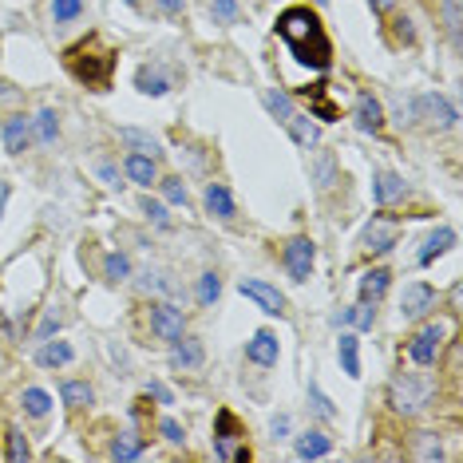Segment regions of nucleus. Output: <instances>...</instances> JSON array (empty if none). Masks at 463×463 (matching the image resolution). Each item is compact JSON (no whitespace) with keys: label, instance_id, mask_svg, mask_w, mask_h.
<instances>
[{"label":"nucleus","instance_id":"79ce46f5","mask_svg":"<svg viewBox=\"0 0 463 463\" xmlns=\"http://www.w3.org/2000/svg\"><path fill=\"white\" fill-rule=\"evenodd\" d=\"M143 214H147L155 226H171V218H166V206H163V202H155V198H143Z\"/></svg>","mask_w":463,"mask_h":463},{"label":"nucleus","instance_id":"cd10ccee","mask_svg":"<svg viewBox=\"0 0 463 463\" xmlns=\"http://www.w3.org/2000/svg\"><path fill=\"white\" fill-rule=\"evenodd\" d=\"M139 289L143 293H174V282L163 274V269H143V274H139Z\"/></svg>","mask_w":463,"mask_h":463},{"label":"nucleus","instance_id":"603ef678","mask_svg":"<svg viewBox=\"0 0 463 463\" xmlns=\"http://www.w3.org/2000/svg\"><path fill=\"white\" fill-rule=\"evenodd\" d=\"M317 4H329V0H317Z\"/></svg>","mask_w":463,"mask_h":463},{"label":"nucleus","instance_id":"39448f33","mask_svg":"<svg viewBox=\"0 0 463 463\" xmlns=\"http://www.w3.org/2000/svg\"><path fill=\"white\" fill-rule=\"evenodd\" d=\"M238 293H242V297L254 301V305L262 309V313H269V317H285V297H282V293H277L269 282H258V277H242V282H238Z\"/></svg>","mask_w":463,"mask_h":463},{"label":"nucleus","instance_id":"09e8293b","mask_svg":"<svg viewBox=\"0 0 463 463\" xmlns=\"http://www.w3.org/2000/svg\"><path fill=\"white\" fill-rule=\"evenodd\" d=\"M368 4H373L376 16H384V12H392V8H397V0H368Z\"/></svg>","mask_w":463,"mask_h":463},{"label":"nucleus","instance_id":"5701e85b","mask_svg":"<svg viewBox=\"0 0 463 463\" xmlns=\"http://www.w3.org/2000/svg\"><path fill=\"white\" fill-rule=\"evenodd\" d=\"M127 179L131 182H139V187H155L158 182V171H155V158H147V155H127Z\"/></svg>","mask_w":463,"mask_h":463},{"label":"nucleus","instance_id":"a878e982","mask_svg":"<svg viewBox=\"0 0 463 463\" xmlns=\"http://www.w3.org/2000/svg\"><path fill=\"white\" fill-rule=\"evenodd\" d=\"M32 127H36V139L44 143V147H52V143L60 139V115H56L52 107H44V112L32 120Z\"/></svg>","mask_w":463,"mask_h":463},{"label":"nucleus","instance_id":"e433bc0d","mask_svg":"<svg viewBox=\"0 0 463 463\" xmlns=\"http://www.w3.org/2000/svg\"><path fill=\"white\" fill-rule=\"evenodd\" d=\"M416 459H440L444 456V448H440V440H436L432 432H420L416 436V451H412Z\"/></svg>","mask_w":463,"mask_h":463},{"label":"nucleus","instance_id":"f3484780","mask_svg":"<svg viewBox=\"0 0 463 463\" xmlns=\"http://www.w3.org/2000/svg\"><path fill=\"white\" fill-rule=\"evenodd\" d=\"M451 246H456V230H451V226H440L436 234H428L424 250H420V266H432L436 258H444Z\"/></svg>","mask_w":463,"mask_h":463},{"label":"nucleus","instance_id":"dca6fc26","mask_svg":"<svg viewBox=\"0 0 463 463\" xmlns=\"http://www.w3.org/2000/svg\"><path fill=\"white\" fill-rule=\"evenodd\" d=\"M329 451H333V444L325 432H301L297 444H293V456L297 459H325Z\"/></svg>","mask_w":463,"mask_h":463},{"label":"nucleus","instance_id":"412c9836","mask_svg":"<svg viewBox=\"0 0 463 463\" xmlns=\"http://www.w3.org/2000/svg\"><path fill=\"white\" fill-rule=\"evenodd\" d=\"M75 352H72V344L67 341H40V352H36V365L40 368H60L67 365Z\"/></svg>","mask_w":463,"mask_h":463},{"label":"nucleus","instance_id":"bb28decb","mask_svg":"<svg viewBox=\"0 0 463 463\" xmlns=\"http://www.w3.org/2000/svg\"><path fill=\"white\" fill-rule=\"evenodd\" d=\"M60 397H64L67 408H88V404L96 400V392H91V384H83V381H67L60 389Z\"/></svg>","mask_w":463,"mask_h":463},{"label":"nucleus","instance_id":"58836bf2","mask_svg":"<svg viewBox=\"0 0 463 463\" xmlns=\"http://www.w3.org/2000/svg\"><path fill=\"white\" fill-rule=\"evenodd\" d=\"M309 408H313V412H317V416H321V420H333V416H336L333 400L325 397V392L317 389V384H309Z\"/></svg>","mask_w":463,"mask_h":463},{"label":"nucleus","instance_id":"c03bdc74","mask_svg":"<svg viewBox=\"0 0 463 463\" xmlns=\"http://www.w3.org/2000/svg\"><path fill=\"white\" fill-rule=\"evenodd\" d=\"M96 171H99V179H104L112 190H123V174H120V166H115V163H99Z\"/></svg>","mask_w":463,"mask_h":463},{"label":"nucleus","instance_id":"4be33fe9","mask_svg":"<svg viewBox=\"0 0 463 463\" xmlns=\"http://www.w3.org/2000/svg\"><path fill=\"white\" fill-rule=\"evenodd\" d=\"M135 88H139L143 96H166V91H171V80H166V72H158V67H139V72H135Z\"/></svg>","mask_w":463,"mask_h":463},{"label":"nucleus","instance_id":"a211bd4d","mask_svg":"<svg viewBox=\"0 0 463 463\" xmlns=\"http://www.w3.org/2000/svg\"><path fill=\"white\" fill-rule=\"evenodd\" d=\"M336 357H341L344 376L357 381L360 376V336L357 333H341V341H336Z\"/></svg>","mask_w":463,"mask_h":463},{"label":"nucleus","instance_id":"a18cd8bd","mask_svg":"<svg viewBox=\"0 0 463 463\" xmlns=\"http://www.w3.org/2000/svg\"><path fill=\"white\" fill-rule=\"evenodd\" d=\"M147 397H155L158 404H174L171 389H166V384H158V381H150V384H147Z\"/></svg>","mask_w":463,"mask_h":463},{"label":"nucleus","instance_id":"0eeeda50","mask_svg":"<svg viewBox=\"0 0 463 463\" xmlns=\"http://www.w3.org/2000/svg\"><path fill=\"white\" fill-rule=\"evenodd\" d=\"M444 336H448V329H444V325H424V329L412 336V344H408L412 365H424V368H428V365H436Z\"/></svg>","mask_w":463,"mask_h":463},{"label":"nucleus","instance_id":"c85d7f7f","mask_svg":"<svg viewBox=\"0 0 463 463\" xmlns=\"http://www.w3.org/2000/svg\"><path fill=\"white\" fill-rule=\"evenodd\" d=\"M313 174H317V187H321V190L333 187V182H336V158H333V150H321V155H317Z\"/></svg>","mask_w":463,"mask_h":463},{"label":"nucleus","instance_id":"2eb2a0df","mask_svg":"<svg viewBox=\"0 0 463 463\" xmlns=\"http://www.w3.org/2000/svg\"><path fill=\"white\" fill-rule=\"evenodd\" d=\"M357 127L365 135H376L384 127V107L376 96H357Z\"/></svg>","mask_w":463,"mask_h":463},{"label":"nucleus","instance_id":"20e7f679","mask_svg":"<svg viewBox=\"0 0 463 463\" xmlns=\"http://www.w3.org/2000/svg\"><path fill=\"white\" fill-rule=\"evenodd\" d=\"M412 120H424L428 127L451 131L459 123V112H456V104H451V99L440 96V91H428V96L412 99Z\"/></svg>","mask_w":463,"mask_h":463},{"label":"nucleus","instance_id":"6e6552de","mask_svg":"<svg viewBox=\"0 0 463 463\" xmlns=\"http://www.w3.org/2000/svg\"><path fill=\"white\" fill-rule=\"evenodd\" d=\"M150 329H155L158 341H179L182 329H187V317H182V309H174L171 301H158L155 309H150Z\"/></svg>","mask_w":463,"mask_h":463},{"label":"nucleus","instance_id":"b1692460","mask_svg":"<svg viewBox=\"0 0 463 463\" xmlns=\"http://www.w3.org/2000/svg\"><path fill=\"white\" fill-rule=\"evenodd\" d=\"M262 104H266V112L274 115L277 123H282V127L289 123V115L297 112V107H293V99L285 96V91H277V88H266V91H262Z\"/></svg>","mask_w":463,"mask_h":463},{"label":"nucleus","instance_id":"4468645a","mask_svg":"<svg viewBox=\"0 0 463 463\" xmlns=\"http://www.w3.org/2000/svg\"><path fill=\"white\" fill-rule=\"evenodd\" d=\"M373 198H376V206H392L397 198H404V179L397 171H376L373 174Z\"/></svg>","mask_w":463,"mask_h":463},{"label":"nucleus","instance_id":"ea45409f","mask_svg":"<svg viewBox=\"0 0 463 463\" xmlns=\"http://www.w3.org/2000/svg\"><path fill=\"white\" fill-rule=\"evenodd\" d=\"M210 12H214L218 24H234V20H238V4H234V0H210Z\"/></svg>","mask_w":463,"mask_h":463},{"label":"nucleus","instance_id":"f03ea898","mask_svg":"<svg viewBox=\"0 0 463 463\" xmlns=\"http://www.w3.org/2000/svg\"><path fill=\"white\" fill-rule=\"evenodd\" d=\"M67 67H72V75L80 83H88V88L96 91H107L112 88V72H115V56L104 52V56H88V48H72L67 52Z\"/></svg>","mask_w":463,"mask_h":463},{"label":"nucleus","instance_id":"ddd939ff","mask_svg":"<svg viewBox=\"0 0 463 463\" xmlns=\"http://www.w3.org/2000/svg\"><path fill=\"white\" fill-rule=\"evenodd\" d=\"M32 143V120L28 115H8L4 120V150L8 155H24Z\"/></svg>","mask_w":463,"mask_h":463},{"label":"nucleus","instance_id":"1a4fd4ad","mask_svg":"<svg viewBox=\"0 0 463 463\" xmlns=\"http://www.w3.org/2000/svg\"><path fill=\"white\" fill-rule=\"evenodd\" d=\"M313 262H317V246L309 238H293L289 246H285V269H289L293 282H309Z\"/></svg>","mask_w":463,"mask_h":463},{"label":"nucleus","instance_id":"9b49d317","mask_svg":"<svg viewBox=\"0 0 463 463\" xmlns=\"http://www.w3.org/2000/svg\"><path fill=\"white\" fill-rule=\"evenodd\" d=\"M202 360H206L202 341H195V336H179V341H171V368L174 373H195V368H202Z\"/></svg>","mask_w":463,"mask_h":463},{"label":"nucleus","instance_id":"8fccbe9b","mask_svg":"<svg viewBox=\"0 0 463 463\" xmlns=\"http://www.w3.org/2000/svg\"><path fill=\"white\" fill-rule=\"evenodd\" d=\"M163 4V12H182V0H158Z\"/></svg>","mask_w":463,"mask_h":463},{"label":"nucleus","instance_id":"7c9ffc66","mask_svg":"<svg viewBox=\"0 0 463 463\" xmlns=\"http://www.w3.org/2000/svg\"><path fill=\"white\" fill-rule=\"evenodd\" d=\"M120 139L127 143V147L139 150V155H143V150H150V155L158 150V139H155V135H150V131H139V127H123V131H120Z\"/></svg>","mask_w":463,"mask_h":463},{"label":"nucleus","instance_id":"4c0bfd02","mask_svg":"<svg viewBox=\"0 0 463 463\" xmlns=\"http://www.w3.org/2000/svg\"><path fill=\"white\" fill-rule=\"evenodd\" d=\"M158 187H163V198H166V202H174V206H187V202H190L187 182H182V179H163Z\"/></svg>","mask_w":463,"mask_h":463},{"label":"nucleus","instance_id":"a19ab883","mask_svg":"<svg viewBox=\"0 0 463 463\" xmlns=\"http://www.w3.org/2000/svg\"><path fill=\"white\" fill-rule=\"evenodd\" d=\"M444 24H448V36L459 44V0H444Z\"/></svg>","mask_w":463,"mask_h":463},{"label":"nucleus","instance_id":"6ab92c4d","mask_svg":"<svg viewBox=\"0 0 463 463\" xmlns=\"http://www.w3.org/2000/svg\"><path fill=\"white\" fill-rule=\"evenodd\" d=\"M389 282H392V274L389 269H381V266L368 269V274H360V301H373L376 305V301L384 297V289H389Z\"/></svg>","mask_w":463,"mask_h":463},{"label":"nucleus","instance_id":"de8ad7c7","mask_svg":"<svg viewBox=\"0 0 463 463\" xmlns=\"http://www.w3.org/2000/svg\"><path fill=\"white\" fill-rule=\"evenodd\" d=\"M269 428H274L277 440H285V436H289V416H274V424H269Z\"/></svg>","mask_w":463,"mask_h":463},{"label":"nucleus","instance_id":"7ed1b4c3","mask_svg":"<svg viewBox=\"0 0 463 463\" xmlns=\"http://www.w3.org/2000/svg\"><path fill=\"white\" fill-rule=\"evenodd\" d=\"M432 376L424 373H400L397 381H392V404H397V412L404 416H412V412H420L428 400H432Z\"/></svg>","mask_w":463,"mask_h":463},{"label":"nucleus","instance_id":"9d476101","mask_svg":"<svg viewBox=\"0 0 463 463\" xmlns=\"http://www.w3.org/2000/svg\"><path fill=\"white\" fill-rule=\"evenodd\" d=\"M428 309H436V289L428 282H412L400 297V317L404 321H420Z\"/></svg>","mask_w":463,"mask_h":463},{"label":"nucleus","instance_id":"f257e3e1","mask_svg":"<svg viewBox=\"0 0 463 463\" xmlns=\"http://www.w3.org/2000/svg\"><path fill=\"white\" fill-rule=\"evenodd\" d=\"M277 36L289 48L293 60L313 67V72H325V67L333 64V40L313 8H305V4L285 8V12L277 16Z\"/></svg>","mask_w":463,"mask_h":463},{"label":"nucleus","instance_id":"c756f323","mask_svg":"<svg viewBox=\"0 0 463 463\" xmlns=\"http://www.w3.org/2000/svg\"><path fill=\"white\" fill-rule=\"evenodd\" d=\"M20 404H24V412L28 416H48V408H52V397H48L44 389H24V397H20Z\"/></svg>","mask_w":463,"mask_h":463},{"label":"nucleus","instance_id":"72a5a7b5","mask_svg":"<svg viewBox=\"0 0 463 463\" xmlns=\"http://www.w3.org/2000/svg\"><path fill=\"white\" fill-rule=\"evenodd\" d=\"M83 16V0H52V20L56 24H72Z\"/></svg>","mask_w":463,"mask_h":463},{"label":"nucleus","instance_id":"864d4df0","mask_svg":"<svg viewBox=\"0 0 463 463\" xmlns=\"http://www.w3.org/2000/svg\"><path fill=\"white\" fill-rule=\"evenodd\" d=\"M127 4H135V0H127Z\"/></svg>","mask_w":463,"mask_h":463},{"label":"nucleus","instance_id":"aec40b11","mask_svg":"<svg viewBox=\"0 0 463 463\" xmlns=\"http://www.w3.org/2000/svg\"><path fill=\"white\" fill-rule=\"evenodd\" d=\"M285 131L293 135V143H297V147H313L317 143V123H313V115H305V112H293L289 115V123H285Z\"/></svg>","mask_w":463,"mask_h":463},{"label":"nucleus","instance_id":"c9c22d12","mask_svg":"<svg viewBox=\"0 0 463 463\" xmlns=\"http://www.w3.org/2000/svg\"><path fill=\"white\" fill-rule=\"evenodd\" d=\"M28 456H32V448H28V440H24V432L20 428H8V459L24 463Z\"/></svg>","mask_w":463,"mask_h":463},{"label":"nucleus","instance_id":"423d86ee","mask_svg":"<svg viewBox=\"0 0 463 463\" xmlns=\"http://www.w3.org/2000/svg\"><path fill=\"white\" fill-rule=\"evenodd\" d=\"M397 242H400V226L384 214H376L373 222L365 226V234H360V246H365L368 254H389Z\"/></svg>","mask_w":463,"mask_h":463},{"label":"nucleus","instance_id":"393cba45","mask_svg":"<svg viewBox=\"0 0 463 463\" xmlns=\"http://www.w3.org/2000/svg\"><path fill=\"white\" fill-rule=\"evenodd\" d=\"M206 210L214 218H234V195L222 187V182H210L206 187Z\"/></svg>","mask_w":463,"mask_h":463},{"label":"nucleus","instance_id":"2f4dec72","mask_svg":"<svg viewBox=\"0 0 463 463\" xmlns=\"http://www.w3.org/2000/svg\"><path fill=\"white\" fill-rule=\"evenodd\" d=\"M104 277H107V282H115V285L127 282V277H131V258H127V254H107Z\"/></svg>","mask_w":463,"mask_h":463},{"label":"nucleus","instance_id":"37998d69","mask_svg":"<svg viewBox=\"0 0 463 463\" xmlns=\"http://www.w3.org/2000/svg\"><path fill=\"white\" fill-rule=\"evenodd\" d=\"M158 432H163V440H171V444H182V440H187L182 424H179V420H171V416H166V420H158Z\"/></svg>","mask_w":463,"mask_h":463},{"label":"nucleus","instance_id":"3c124183","mask_svg":"<svg viewBox=\"0 0 463 463\" xmlns=\"http://www.w3.org/2000/svg\"><path fill=\"white\" fill-rule=\"evenodd\" d=\"M4 206H8V182L0 179V218H4Z\"/></svg>","mask_w":463,"mask_h":463},{"label":"nucleus","instance_id":"f704fd0d","mask_svg":"<svg viewBox=\"0 0 463 463\" xmlns=\"http://www.w3.org/2000/svg\"><path fill=\"white\" fill-rule=\"evenodd\" d=\"M218 293H222V277H218V274H202L198 277V305H214Z\"/></svg>","mask_w":463,"mask_h":463},{"label":"nucleus","instance_id":"49530a36","mask_svg":"<svg viewBox=\"0 0 463 463\" xmlns=\"http://www.w3.org/2000/svg\"><path fill=\"white\" fill-rule=\"evenodd\" d=\"M56 329H60V317L48 313V317H44V325H40V333H36V341H48V336H52Z\"/></svg>","mask_w":463,"mask_h":463},{"label":"nucleus","instance_id":"f8f14e48","mask_svg":"<svg viewBox=\"0 0 463 463\" xmlns=\"http://www.w3.org/2000/svg\"><path fill=\"white\" fill-rule=\"evenodd\" d=\"M277 357H282V344H277V336L269 333V329H258L254 333V341H246V360L250 365H277Z\"/></svg>","mask_w":463,"mask_h":463},{"label":"nucleus","instance_id":"473e14b6","mask_svg":"<svg viewBox=\"0 0 463 463\" xmlns=\"http://www.w3.org/2000/svg\"><path fill=\"white\" fill-rule=\"evenodd\" d=\"M112 456H115V459H139V456H143V440H139L135 432H123L120 440H115Z\"/></svg>","mask_w":463,"mask_h":463}]
</instances>
